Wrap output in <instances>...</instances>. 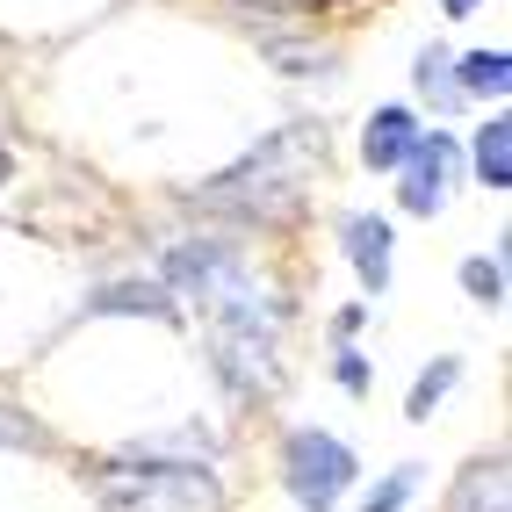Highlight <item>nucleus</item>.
<instances>
[{"label":"nucleus","mask_w":512,"mask_h":512,"mask_svg":"<svg viewBox=\"0 0 512 512\" xmlns=\"http://www.w3.org/2000/svg\"><path fill=\"white\" fill-rule=\"evenodd\" d=\"M469 174L484 181L491 195L512 188V116H505V109H491L484 123H476V138H469Z\"/></svg>","instance_id":"obj_12"},{"label":"nucleus","mask_w":512,"mask_h":512,"mask_svg":"<svg viewBox=\"0 0 512 512\" xmlns=\"http://www.w3.org/2000/svg\"><path fill=\"white\" fill-rule=\"evenodd\" d=\"M455 181H462V145L448 138V130H426V138L404 152V166H397V202L412 217H440L448 195H455Z\"/></svg>","instance_id":"obj_6"},{"label":"nucleus","mask_w":512,"mask_h":512,"mask_svg":"<svg viewBox=\"0 0 512 512\" xmlns=\"http://www.w3.org/2000/svg\"><path fill=\"white\" fill-rule=\"evenodd\" d=\"M8 181H15V152H8V145H0V188H8Z\"/></svg>","instance_id":"obj_23"},{"label":"nucleus","mask_w":512,"mask_h":512,"mask_svg":"<svg viewBox=\"0 0 512 512\" xmlns=\"http://www.w3.org/2000/svg\"><path fill=\"white\" fill-rule=\"evenodd\" d=\"M246 275H253V260H246V246H238L231 231H188V238H174V246L159 253V282L174 289V303H210V296H224Z\"/></svg>","instance_id":"obj_5"},{"label":"nucleus","mask_w":512,"mask_h":512,"mask_svg":"<svg viewBox=\"0 0 512 512\" xmlns=\"http://www.w3.org/2000/svg\"><path fill=\"white\" fill-rule=\"evenodd\" d=\"M260 51L275 58L289 80H303V73H332V65H339V51H325V44H289V37H260Z\"/></svg>","instance_id":"obj_19"},{"label":"nucleus","mask_w":512,"mask_h":512,"mask_svg":"<svg viewBox=\"0 0 512 512\" xmlns=\"http://www.w3.org/2000/svg\"><path fill=\"white\" fill-rule=\"evenodd\" d=\"M210 311V375H217V390L231 404H275L282 383H289V361H282V332L296 318V303L275 296V289H253L246 282H231L224 296L202 303Z\"/></svg>","instance_id":"obj_2"},{"label":"nucleus","mask_w":512,"mask_h":512,"mask_svg":"<svg viewBox=\"0 0 512 512\" xmlns=\"http://www.w3.org/2000/svg\"><path fill=\"white\" fill-rule=\"evenodd\" d=\"M412 87H419V94L433 101L440 116H455V109H462V87H455V58L440 51V44H426V51H419V65H412Z\"/></svg>","instance_id":"obj_17"},{"label":"nucleus","mask_w":512,"mask_h":512,"mask_svg":"<svg viewBox=\"0 0 512 512\" xmlns=\"http://www.w3.org/2000/svg\"><path fill=\"white\" fill-rule=\"evenodd\" d=\"M87 484L101 512H224L231 491L217 462H130V455H101L87 462Z\"/></svg>","instance_id":"obj_3"},{"label":"nucleus","mask_w":512,"mask_h":512,"mask_svg":"<svg viewBox=\"0 0 512 512\" xmlns=\"http://www.w3.org/2000/svg\"><path fill=\"white\" fill-rule=\"evenodd\" d=\"M58 440H51V426L29 412V404H15V397H0V455H51Z\"/></svg>","instance_id":"obj_15"},{"label":"nucleus","mask_w":512,"mask_h":512,"mask_svg":"<svg viewBox=\"0 0 512 512\" xmlns=\"http://www.w3.org/2000/svg\"><path fill=\"white\" fill-rule=\"evenodd\" d=\"M339 253H347V267L361 275L368 296H390V275H397V231H390V217H375V210L339 217Z\"/></svg>","instance_id":"obj_7"},{"label":"nucleus","mask_w":512,"mask_h":512,"mask_svg":"<svg viewBox=\"0 0 512 512\" xmlns=\"http://www.w3.org/2000/svg\"><path fill=\"white\" fill-rule=\"evenodd\" d=\"M484 0H440V15H476Z\"/></svg>","instance_id":"obj_22"},{"label":"nucleus","mask_w":512,"mask_h":512,"mask_svg":"<svg viewBox=\"0 0 512 512\" xmlns=\"http://www.w3.org/2000/svg\"><path fill=\"white\" fill-rule=\"evenodd\" d=\"M419 138H426V123L404 109V101H390V109H375L361 123V166H368V174H397L404 152H412Z\"/></svg>","instance_id":"obj_9"},{"label":"nucleus","mask_w":512,"mask_h":512,"mask_svg":"<svg viewBox=\"0 0 512 512\" xmlns=\"http://www.w3.org/2000/svg\"><path fill=\"white\" fill-rule=\"evenodd\" d=\"M448 512H512V476H505V448L469 455L448 484Z\"/></svg>","instance_id":"obj_10"},{"label":"nucleus","mask_w":512,"mask_h":512,"mask_svg":"<svg viewBox=\"0 0 512 512\" xmlns=\"http://www.w3.org/2000/svg\"><path fill=\"white\" fill-rule=\"evenodd\" d=\"M332 383L347 390V397H368V383H375V368H368V354L354 347V339H347V347H332Z\"/></svg>","instance_id":"obj_20"},{"label":"nucleus","mask_w":512,"mask_h":512,"mask_svg":"<svg viewBox=\"0 0 512 512\" xmlns=\"http://www.w3.org/2000/svg\"><path fill=\"white\" fill-rule=\"evenodd\" d=\"M462 383V354H433V368H419V383H412V397H404V419L412 426H426L440 404H448V390Z\"/></svg>","instance_id":"obj_14"},{"label":"nucleus","mask_w":512,"mask_h":512,"mask_svg":"<svg viewBox=\"0 0 512 512\" xmlns=\"http://www.w3.org/2000/svg\"><path fill=\"white\" fill-rule=\"evenodd\" d=\"M224 440L202 426V419H181V426H166V433H138V440H123L116 455L130 462H217Z\"/></svg>","instance_id":"obj_11"},{"label":"nucleus","mask_w":512,"mask_h":512,"mask_svg":"<svg viewBox=\"0 0 512 512\" xmlns=\"http://www.w3.org/2000/svg\"><path fill=\"white\" fill-rule=\"evenodd\" d=\"M318 159H325V123H282L275 138H260L246 159H231L224 174L188 188L181 202L202 217H224L231 231H282L311 202Z\"/></svg>","instance_id":"obj_1"},{"label":"nucleus","mask_w":512,"mask_h":512,"mask_svg":"<svg viewBox=\"0 0 512 512\" xmlns=\"http://www.w3.org/2000/svg\"><path fill=\"white\" fill-rule=\"evenodd\" d=\"M275 469H282V491L303 512H339V498L361 484V455L325 426H289L275 448Z\"/></svg>","instance_id":"obj_4"},{"label":"nucleus","mask_w":512,"mask_h":512,"mask_svg":"<svg viewBox=\"0 0 512 512\" xmlns=\"http://www.w3.org/2000/svg\"><path fill=\"white\" fill-rule=\"evenodd\" d=\"M462 296L484 303V311H498L505 303V253H469L462 260Z\"/></svg>","instance_id":"obj_18"},{"label":"nucleus","mask_w":512,"mask_h":512,"mask_svg":"<svg viewBox=\"0 0 512 512\" xmlns=\"http://www.w3.org/2000/svg\"><path fill=\"white\" fill-rule=\"evenodd\" d=\"M361 325H368V303H347V311H332V347H347Z\"/></svg>","instance_id":"obj_21"},{"label":"nucleus","mask_w":512,"mask_h":512,"mask_svg":"<svg viewBox=\"0 0 512 512\" xmlns=\"http://www.w3.org/2000/svg\"><path fill=\"white\" fill-rule=\"evenodd\" d=\"M455 87H462V101H505L512 94V58L505 51H462Z\"/></svg>","instance_id":"obj_13"},{"label":"nucleus","mask_w":512,"mask_h":512,"mask_svg":"<svg viewBox=\"0 0 512 512\" xmlns=\"http://www.w3.org/2000/svg\"><path fill=\"white\" fill-rule=\"evenodd\" d=\"M419 484H426V462H397V469H383V476H375V484L361 491L354 512H412Z\"/></svg>","instance_id":"obj_16"},{"label":"nucleus","mask_w":512,"mask_h":512,"mask_svg":"<svg viewBox=\"0 0 512 512\" xmlns=\"http://www.w3.org/2000/svg\"><path fill=\"white\" fill-rule=\"evenodd\" d=\"M80 318H159V325H181V303H174V289H166L159 275H130V282H101L80 303Z\"/></svg>","instance_id":"obj_8"}]
</instances>
